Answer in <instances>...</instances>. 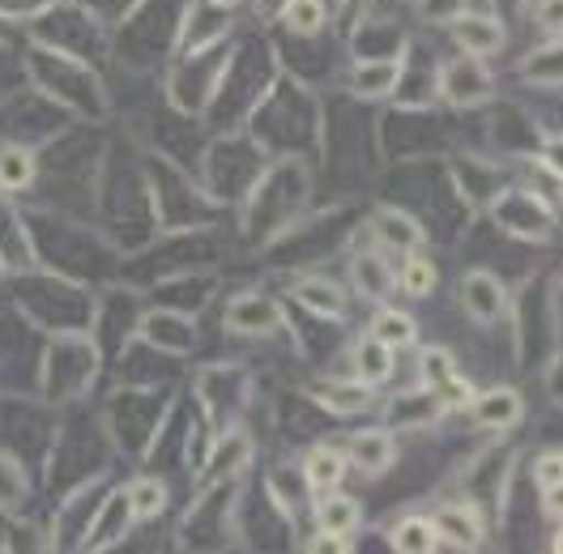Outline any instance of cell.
<instances>
[{"mask_svg":"<svg viewBox=\"0 0 563 554\" xmlns=\"http://www.w3.org/2000/svg\"><path fill=\"white\" fill-rule=\"evenodd\" d=\"M308 197H312V171L303 154H286L278 163H269L256 175V184L240 201V231L252 243H269L286 235L303 213H308Z\"/></svg>","mask_w":563,"mask_h":554,"instance_id":"cell-1","label":"cell"},{"mask_svg":"<svg viewBox=\"0 0 563 554\" xmlns=\"http://www.w3.org/2000/svg\"><path fill=\"white\" fill-rule=\"evenodd\" d=\"M26 69L35 81V95L56 103L65 115H81V120H103L107 115L103 77L90 69L86 56H77L60 43H35Z\"/></svg>","mask_w":563,"mask_h":554,"instance_id":"cell-2","label":"cell"},{"mask_svg":"<svg viewBox=\"0 0 563 554\" xmlns=\"http://www.w3.org/2000/svg\"><path fill=\"white\" fill-rule=\"evenodd\" d=\"M99 363H103V350H99V342H95L86 329L52 333V346H47L43 367H38V397H43L47 406L77 401V397L95 384Z\"/></svg>","mask_w":563,"mask_h":554,"instance_id":"cell-3","label":"cell"},{"mask_svg":"<svg viewBox=\"0 0 563 554\" xmlns=\"http://www.w3.org/2000/svg\"><path fill=\"white\" fill-rule=\"evenodd\" d=\"M269 149L252 133L235 137H213L210 149L201 154V188L213 206H240L244 192L256 184V175L265 171Z\"/></svg>","mask_w":563,"mask_h":554,"instance_id":"cell-4","label":"cell"},{"mask_svg":"<svg viewBox=\"0 0 563 554\" xmlns=\"http://www.w3.org/2000/svg\"><path fill=\"white\" fill-rule=\"evenodd\" d=\"M487 213H492V222L504 235H512V240L521 243L555 240V226H560L555 206L542 201L533 188H521V184H504L492 201H487Z\"/></svg>","mask_w":563,"mask_h":554,"instance_id":"cell-5","label":"cell"},{"mask_svg":"<svg viewBox=\"0 0 563 554\" xmlns=\"http://www.w3.org/2000/svg\"><path fill=\"white\" fill-rule=\"evenodd\" d=\"M431 95H440V103L457 107V111H470V107H483L495 95V77H492V69H487V60L461 52V56L440 60V69H435V90H431Z\"/></svg>","mask_w":563,"mask_h":554,"instance_id":"cell-6","label":"cell"},{"mask_svg":"<svg viewBox=\"0 0 563 554\" xmlns=\"http://www.w3.org/2000/svg\"><path fill=\"white\" fill-rule=\"evenodd\" d=\"M227 333L235 337H278L286 333V320H282V303L265 290H240L227 299V312H222Z\"/></svg>","mask_w":563,"mask_h":554,"instance_id":"cell-7","label":"cell"},{"mask_svg":"<svg viewBox=\"0 0 563 554\" xmlns=\"http://www.w3.org/2000/svg\"><path fill=\"white\" fill-rule=\"evenodd\" d=\"M137 337L158 354H172L184 358L201 346V333H197V320L179 308H154V312L137 315Z\"/></svg>","mask_w":563,"mask_h":554,"instance_id":"cell-8","label":"cell"},{"mask_svg":"<svg viewBox=\"0 0 563 554\" xmlns=\"http://www.w3.org/2000/svg\"><path fill=\"white\" fill-rule=\"evenodd\" d=\"M247 465H252V435H247L240 422H235V426H222V431L210 440V448H206V461H201L197 483L201 486L235 483V478H244Z\"/></svg>","mask_w":563,"mask_h":554,"instance_id":"cell-9","label":"cell"},{"mask_svg":"<svg viewBox=\"0 0 563 554\" xmlns=\"http://www.w3.org/2000/svg\"><path fill=\"white\" fill-rule=\"evenodd\" d=\"M406 81V56H380V60H354L351 69L342 73L346 95L363 99V103H385L401 90Z\"/></svg>","mask_w":563,"mask_h":554,"instance_id":"cell-10","label":"cell"},{"mask_svg":"<svg viewBox=\"0 0 563 554\" xmlns=\"http://www.w3.org/2000/svg\"><path fill=\"white\" fill-rule=\"evenodd\" d=\"M461 312L470 315L474 324L492 329L504 315L512 312V299H508V286L492 274V269H470L461 281Z\"/></svg>","mask_w":563,"mask_h":554,"instance_id":"cell-11","label":"cell"},{"mask_svg":"<svg viewBox=\"0 0 563 554\" xmlns=\"http://www.w3.org/2000/svg\"><path fill=\"white\" fill-rule=\"evenodd\" d=\"M133 524H141V520L133 517L129 495L124 490H111V495L99 499L95 517H90L86 533H81V551H111V546H120L133 533Z\"/></svg>","mask_w":563,"mask_h":554,"instance_id":"cell-12","label":"cell"},{"mask_svg":"<svg viewBox=\"0 0 563 554\" xmlns=\"http://www.w3.org/2000/svg\"><path fill=\"white\" fill-rule=\"evenodd\" d=\"M435 533H440V546H453V551H478L487 542V520H483V508L470 503V499H457V503H440L435 512Z\"/></svg>","mask_w":563,"mask_h":554,"instance_id":"cell-13","label":"cell"},{"mask_svg":"<svg viewBox=\"0 0 563 554\" xmlns=\"http://www.w3.org/2000/svg\"><path fill=\"white\" fill-rule=\"evenodd\" d=\"M449 35H453V43H457L465 56H478V60L499 56V52L508 47V31H504V22L492 18V13H474V9H465L461 18L449 22Z\"/></svg>","mask_w":563,"mask_h":554,"instance_id":"cell-14","label":"cell"},{"mask_svg":"<svg viewBox=\"0 0 563 554\" xmlns=\"http://www.w3.org/2000/svg\"><path fill=\"white\" fill-rule=\"evenodd\" d=\"M449 414V406H444V397L435 392V388H419V392H401V397H393L385 410V426L388 431H427V426H435L440 418Z\"/></svg>","mask_w":563,"mask_h":554,"instance_id":"cell-15","label":"cell"},{"mask_svg":"<svg viewBox=\"0 0 563 554\" xmlns=\"http://www.w3.org/2000/svg\"><path fill=\"white\" fill-rule=\"evenodd\" d=\"M372 235L380 243V252H419L427 243L422 222L401 206H376L372 213Z\"/></svg>","mask_w":563,"mask_h":554,"instance_id":"cell-16","label":"cell"},{"mask_svg":"<svg viewBox=\"0 0 563 554\" xmlns=\"http://www.w3.org/2000/svg\"><path fill=\"white\" fill-rule=\"evenodd\" d=\"M346 461L367 478H385L397 465V440L388 426H372V431H354V440L346 444Z\"/></svg>","mask_w":563,"mask_h":554,"instance_id":"cell-17","label":"cell"},{"mask_svg":"<svg viewBox=\"0 0 563 554\" xmlns=\"http://www.w3.org/2000/svg\"><path fill=\"white\" fill-rule=\"evenodd\" d=\"M470 414L474 422L483 426V431H512L521 418H526V401H521V392L517 388H487L483 397L474 392V401H470Z\"/></svg>","mask_w":563,"mask_h":554,"instance_id":"cell-18","label":"cell"},{"mask_svg":"<svg viewBox=\"0 0 563 554\" xmlns=\"http://www.w3.org/2000/svg\"><path fill=\"white\" fill-rule=\"evenodd\" d=\"M351 286L358 299L367 303H385L388 295L397 290V269L388 265L385 252H358L351 261Z\"/></svg>","mask_w":563,"mask_h":554,"instance_id":"cell-19","label":"cell"},{"mask_svg":"<svg viewBox=\"0 0 563 554\" xmlns=\"http://www.w3.org/2000/svg\"><path fill=\"white\" fill-rule=\"evenodd\" d=\"M312 401H317L320 410H329V414L354 418L367 414L376 406V388L363 380H320L312 388Z\"/></svg>","mask_w":563,"mask_h":554,"instance_id":"cell-20","label":"cell"},{"mask_svg":"<svg viewBox=\"0 0 563 554\" xmlns=\"http://www.w3.org/2000/svg\"><path fill=\"white\" fill-rule=\"evenodd\" d=\"M38 179V149L35 145H22V141H4L0 145V192L9 197H22L31 192Z\"/></svg>","mask_w":563,"mask_h":554,"instance_id":"cell-21","label":"cell"},{"mask_svg":"<svg viewBox=\"0 0 563 554\" xmlns=\"http://www.w3.org/2000/svg\"><path fill=\"white\" fill-rule=\"evenodd\" d=\"M290 299L299 308H308L312 315H320V320H342L346 315V290L338 281H329V277H317V274L299 277L295 290H290Z\"/></svg>","mask_w":563,"mask_h":554,"instance_id":"cell-22","label":"cell"},{"mask_svg":"<svg viewBox=\"0 0 563 554\" xmlns=\"http://www.w3.org/2000/svg\"><path fill=\"white\" fill-rule=\"evenodd\" d=\"M265 490H269L278 517L295 520L303 508H308V490H312V486H308V478H303V465H278V469H269Z\"/></svg>","mask_w":563,"mask_h":554,"instance_id":"cell-23","label":"cell"},{"mask_svg":"<svg viewBox=\"0 0 563 554\" xmlns=\"http://www.w3.org/2000/svg\"><path fill=\"white\" fill-rule=\"evenodd\" d=\"M346 469H351V461H346V452L333 448V444H317V448L303 456V478L312 490H338V486L346 483Z\"/></svg>","mask_w":563,"mask_h":554,"instance_id":"cell-24","label":"cell"},{"mask_svg":"<svg viewBox=\"0 0 563 554\" xmlns=\"http://www.w3.org/2000/svg\"><path fill=\"white\" fill-rule=\"evenodd\" d=\"M358 524H363V503H358L354 495L324 490V499L317 503V533H338V538H351Z\"/></svg>","mask_w":563,"mask_h":554,"instance_id":"cell-25","label":"cell"},{"mask_svg":"<svg viewBox=\"0 0 563 554\" xmlns=\"http://www.w3.org/2000/svg\"><path fill=\"white\" fill-rule=\"evenodd\" d=\"M388 546L401 554H431L440 551V533H435V520L431 517H419V512H410V517H401L393 529H388Z\"/></svg>","mask_w":563,"mask_h":554,"instance_id":"cell-26","label":"cell"},{"mask_svg":"<svg viewBox=\"0 0 563 554\" xmlns=\"http://www.w3.org/2000/svg\"><path fill=\"white\" fill-rule=\"evenodd\" d=\"M376 342H385L393 354L397 350H410L415 342H419V324H415V315L401 312V308H376V315H372V329H367Z\"/></svg>","mask_w":563,"mask_h":554,"instance_id":"cell-27","label":"cell"},{"mask_svg":"<svg viewBox=\"0 0 563 554\" xmlns=\"http://www.w3.org/2000/svg\"><path fill=\"white\" fill-rule=\"evenodd\" d=\"M351 363H354V380L372 384V388H376V384H385L388 376H393V350H388L385 342H376L372 333L354 342Z\"/></svg>","mask_w":563,"mask_h":554,"instance_id":"cell-28","label":"cell"},{"mask_svg":"<svg viewBox=\"0 0 563 554\" xmlns=\"http://www.w3.org/2000/svg\"><path fill=\"white\" fill-rule=\"evenodd\" d=\"M124 495H129L133 517H137V520L163 517V512H167V503H172V486L163 483L158 474H137L133 483L124 486Z\"/></svg>","mask_w":563,"mask_h":554,"instance_id":"cell-29","label":"cell"},{"mask_svg":"<svg viewBox=\"0 0 563 554\" xmlns=\"http://www.w3.org/2000/svg\"><path fill=\"white\" fill-rule=\"evenodd\" d=\"M278 22L290 35H320L324 22H329V4L324 0H282Z\"/></svg>","mask_w":563,"mask_h":554,"instance_id":"cell-30","label":"cell"},{"mask_svg":"<svg viewBox=\"0 0 563 554\" xmlns=\"http://www.w3.org/2000/svg\"><path fill=\"white\" fill-rule=\"evenodd\" d=\"M31 499V478L13 452H0V512H22Z\"/></svg>","mask_w":563,"mask_h":554,"instance_id":"cell-31","label":"cell"},{"mask_svg":"<svg viewBox=\"0 0 563 554\" xmlns=\"http://www.w3.org/2000/svg\"><path fill=\"white\" fill-rule=\"evenodd\" d=\"M435 281H440L435 261H431V256H415V252H406L401 274H397V286H401L410 299H427V295L435 290Z\"/></svg>","mask_w":563,"mask_h":554,"instance_id":"cell-32","label":"cell"},{"mask_svg":"<svg viewBox=\"0 0 563 554\" xmlns=\"http://www.w3.org/2000/svg\"><path fill=\"white\" fill-rule=\"evenodd\" d=\"M560 483H563L560 448L542 452V456L533 461V490H538V499H542V503H551V508H560Z\"/></svg>","mask_w":563,"mask_h":554,"instance_id":"cell-33","label":"cell"},{"mask_svg":"<svg viewBox=\"0 0 563 554\" xmlns=\"http://www.w3.org/2000/svg\"><path fill=\"white\" fill-rule=\"evenodd\" d=\"M77 9L86 18H95L103 31H120L129 18H137L141 0H77Z\"/></svg>","mask_w":563,"mask_h":554,"instance_id":"cell-34","label":"cell"},{"mask_svg":"<svg viewBox=\"0 0 563 554\" xmlns=\"http://www.w3.org/2000/svg\"><path fill=\"white\" fill-rule=\"evenodd\" d=\"M457 376V363H453V354L449 350H440V346H431V350H422V358H419V384L422 388H444V384Z\"/></svg>","mask_w":563,"mask_h":554,"instance_id":"cell-35","label":"cell"},{"mask_svg":"<svg viewBox=\"0 0 563 554\" xmlns=\"http://www.w3.org/2000/svg\"><path fill=\"white\" fill-rule=\"evenodd\" d=\"M410 9L422 26H449L453 18L470 9V0H410Z\"/></svg>","mask_w":563,"mask_h":554,"instance_id":"cell-36","label":"cell"},{"mask_svg":"<svg viewBox=\"0 0 563 554\" xmlns=\"http://www.w3.org/2000/svg\"><path fill=\"white\" fill-rule=\"evenodd\" d=\"M60 0H0V22H35L47 18Z\"/></svg>","mask_w":563,"mask_h":554,"instance_id":"cell-37","label":"cell"},{"mask_svg":"<svg viewBox=\"0 0 563 554\" xmlns=\"http://www.w3.org/2000/svg\"><path fill=\"white\" fill-rule=\"evenodd\" d=\"M210 4L218 9V13H235V9L244 4V0H210Z\"/></svg>","mask_w":563,"mask_h":554,"instance_id":"cell-38","label":"cell"},{"mask_svg":"<svg viewBox=\"0 0 563 554\" xmlns=\"http://www.w3.org/2000/svg\"><path fill=\"white\" fill-rule=\"evenodd\" d=\"M338 4H342V0H338Z\"/></svg>","mask_w":563,"mask_h":554,"instance_id":"cell-39","label":"cell"}]
</instances>
